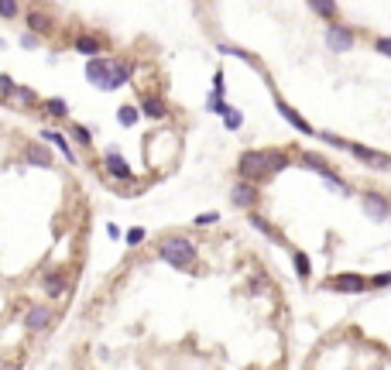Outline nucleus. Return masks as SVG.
Masks as SVG:
<instances>
[{
  "label": "nucleus",
  "instance_id": "obj_1",
  "mask_svg": "<svg viewBox=\"0 0 391 370\" xmlns=\"http://www.w3.org/2000/svg\"><path fill=\"white\" fill-rule=\"evenodd\" d=\"M158 254H161V261H168L176 271H186V268H193L196 264V244L193 240H186V236H172V240H161L158 244Z\"/></svg>",
  "mask_w": 391,
  "mask_h": 370
},
{
  "label": "nucleus",
  "instance_id": "obj_2",
  "mask_svg": "<svg viewBox=\"0 0 391 370\" xmlns=\"http://www.w3.org/2000/svg\"><path fill=\"white\" fill-rule=\"evenodd\" d=\"M237 172H240V178H251V182H261L264 175H272L268 151H244L240 161H237Z\"/></svg>",
  "mask_w": 391,
  "mask_h": 370
},
{
  "label": "nucleus",
  "instance_id": "obj_3",
  "mask_svg": "<svg viewBox=\"0 0 391 370\" xmlns=\"http://www.w3.org/2000/svg\"><path fill=\"white\" fill-rule=\"evenodd\" d=\"M257 199H261L257 182H251V178H240V182H234V189H230V202H234L237 210H255Z\"/></svg>",
  "mask_w": 391,
  "mask_h": 370
},
{
  "label": "nucleus",
  "instance_id": "obj_4",
  "mask_svg": "<svg viewBox=\"0 0 391 370\" xmlns=\"http://www.w3.org/2000/svg\"><path fill=\"white\" fill-rule=\"evenodd\" d=\"M52 319H55V312L48 309V305H31V309L24 312V330L28 332H45L52 326Z\"/></svg>",
  "mask_w": 391,
  "mask_h": 370
},
{
  "label": "nucleus",
  "instance_id": "obj_5",
  "mask_svg": "<svg viewBox=\"0 0 391 370\" xmlns=\"http://www.w3.org/2000/svg\"><path fill=\"white\" fill-rule=\"evenodd\" d=\"M326 48L336 52V55L350 52L353 48V31H347L343 24H330V28H326Z\"/></svg>",
  "mask_w": 391,
  "mask_h": 370
},
{
  "label": "nucleus",
  "instance_id": "obj_6",
  "mask_svg": "<svg viewBox=\"0 0 391 370\" xmlns=\"http://www.w3.org/2000/svg\"><path fill=\"white\" fill-rule=\"evenodd\" d=\"M360 202H364V213L371 216L374 223H385V219L391 216V202H388V199H385L381 192H368L364 199H360Z\"/></svg>",
  "mask_w": 391,
  "mask_h": 370
},
{
  "label": "nucleus",
  "instance_id": "obj_7",
  "mask_svg": "<svg viewBox=\"0 0 391 370\" xmlns=\"http://www.w3.org/2000/svg\"><path fill=\"white\" fill-rule=\"evenodd\" d=\"M24 24H28V31H35V35H41V38L55 31V18H52L48 11H38V7L24 14Z\"/></svg>",
  "mask_w": 391,
  "mask_h": 370
},
{
  "label": "nucleus",
  "instance_id": "obj_8",
  "mask_svg": "<svg viewBox=\"0 0 391 370\" xmlns=\"http://www.w3.org/2000/svg\"><path fill=\"white\" fill-rule=\"evenodd\" d=\"M41 141H45V144H55V148L62 151V158H65L69 165H76V151H73V144L65 141V134H62V131H55V127H45V131H41Z\"/></svg>",
  "mask_w": 391,
  "mask_h": 370
},
{
  "label": "nucleus",
  "instance_id": "obj_9",
  "mask_svg": "<svg viewBox=\"0 0 391 370\" xmlns=\"http://www.w3.org/2000/svg\"><path fill=\"white\" fill-rule=\"evenodd\" d=\"M107 76H110V62L100 59V55H90V62H86V79L103 89V86H107Z\"/></svg>",
  "mask_w": 391,
  "mask_h": 370
},
{
  "label": "nucleus",
  "instance_id": "obj_10",
  "mask_svg": "<svg viewBox=\"0 0 391 370\" xmlns=\"http://www.w3.org/2000/svg\"><path fill=\"white\" fill-rule=\"evenodd\" d=\"M350 155L360 158L364 165H371V168H391V158L381 155V151H371V148H364V144H350Z\"/></svg>",
  "mask_w": 391,
  "mask_h": 370
},
{
  "label": "nucleus",
  "instance_id": "obj_11",
  "mask_svg": "<svg viewBox=\"0 0 391 370\" xmlns=\"http://www.w3.org/2000/svg\"><path fill=\"white\" fill-rule=\"evenodd\" d=\"M103 168H107V172H110L114 178H120V182H131V178H134L131 165H127V161H124V158H120L117 151H110V155L103 158Z\"/></svg>",
  "mask_w": 391,
  "mask_h": 370
},
{
  "label": "nucleus",
  "instance_id": "obj_12",
  "mask_svg": "<svg viewBox=\"0 0 391 370\" xmlns=\"http://www.w3.org/2000/svg\"><path fill=\"white\" fill-rule=\"evenodd\" d=\"M330 288H336V292H368V281L360 274H336L330 281Z\"/></svg>",
  "mask_w": 391,
  "mask_h": 370
},
{
  "label": "nucleus",
  "instance_id": "obj_13",
  "mask_svg": "<svg viewBox=\"0 0 391 370\" xmlns=\"http://www.w3.org/2000/svg\"><path fill=\"white\" fill-rule=\"evenodd\" d=\"M127 79H131V65H124V62H110V76H107V86H103V89H120Z\"/></svg>",
  "mask_w": 391,
  "mask_h": 370
},
{
  "label": "nucleus",
  "instance_id": "obj_14",
  "mask_svg": "<svg viewBox=\"0 0 391 370\" xmlns=\"http://www.w3.org/2000/svg\"><path fill=\"white\" fill-rule=\"evenodd\" d=\"M278 114H282V117L289 120V124H292L295 131H299V134H316L313 127H309V124H306V120L299 117V114H295L292 107H289V103H285V99H278Z\"/></svg>",
  "mask_w": 391,
  "mask_h": 370
},
{
  "label": "nucleus",
  "instance_id": "obj_15",
  "mask_svg": "<svg viewBox=\"0 0 391 370\" xmlns=\"http://www.w3.org/2000/svg\"><path fill=\"white\" fill-rule=\"evenodd\" d=\"M24 161L35 165V168H48V165H52V155H48L41 144H28V148H24Z\"/></svg>",
  "mask_w": 391,
  "mask_h": 370
},
{
  "label": "nucleus",
  "instance_id": "obj_16",
  "mask_svg": "<svg viewBox=\"0 0 391 370\" xmlns=\"http://www.w3.org/2000/svg\"><path fill=\"white\" fill-rule=\"evenodd\" d=\"M73 52H79V55H100L103 52V45H100V38H93V35H79L76 41H73Z\"/></svg>",
  "mask_w": 391,
  "mask_h": 370
},
{
  "label": "nucleus",
  "instance_id": "obj_17",
  "mask_svg": "<svg viewBox=\"0 0 391 370\" xmlns=\"http://www.w3.org/2000/svg\"><path fill=\"white\" fill-rule=\"evenodd\" d=\"M41 110L48 114V117H55V120H65L69 117V103L65 99H59V97H52V99H45V103H38Z\"/></svg>",
  "mask_w": 391,
  "mask_h": 370
},
{
  "label": "nucleus",
  "instance_id": "obj_18",
  "mask_svg": "<svg viewBox=\"0 0 391 370\" xmlns=\"http://www.w3.org/2000/svg\"><path fill=\"white\" fill-rule=\"evenodd\" d=\"M41 285H45V295H48V298H59V295L65 292V274H62V271L45 274V281H41Z\"/></svg>",
  "mask_w": 391,
  "mask_h": 370
},
{
  "label": "nucleus",
  "instance_id": "obj_19",
  "mask_svg": "<svg viewBox=\"0 0 391 370\" xmlns=\"http://www.w3.org/2000/svg\"><path fill=\"white\" fill-rule=\"evenodd\" d=\"M141 114H144V117H148V120H161V117H165V114H168V107H165L161 99L148 97V99H144V103H141Z\"/></svg>",
  "mask_w": 391,
  "mask_h": 370
},
{
  "label": "nucleus",
  "instance_id": "obj_20",
  "mask_svg": "<svg viewBox=\"0 0 391 370\" xmlns=\"http://www.w3.org/2000/svg\"><path fill=\"white\" fill-rule=\"evenodd\" d=\"M309 7H313L319 18H326V21L336 18V0H309Z\"/></svg>",
  "mask_w": 391,
  "mask_h": 370
},
{
  "label": "nucleus",
  "instance_id": "obj_21",
  "mask_svg": "<svg viewBox=\"0 0 391 370\" xmlns=\"http://www.w3.org/2000/svg\"><path fill=\"white\" fill-rule=\"evenodd\" d=\"M11 99H18L21 107H38V93L28 89V86H14V97Z\"/></svg>",
  "mask_w": 391,
  "mask_h": 370
},
{
  "label": "nucleus",
  "instance_id": "obj_22",
  "mask_svg": "<svg viewBox=\"0 0 391 370\" xmlns=\"http://www.w3.org/2000/svg\"><path fill=\"white\" fill-rule=\"evenodd\" d=\"M21 18V0H0V21H18Z\"/></svg>",
  "mask_w": 391,
  "mask_h": 370
},
{
  "label": "nucleus",
  "instance_id": "obj_23",
  "mask_svg": "<svg viewBox=\"0 0 391 370\" xmlns=\"http://www.w3.org/2000/svg\"><path fill=\"white\" fill-rule=\"evenodd\" d=\"M69 134H73V141H76V144H82V148H90V144H93L90 127H82V124H73V127H69Z\"/></svg>",
  "mask_w": 391,
  "mask_h": 370
},
{
  "label": "nucleus",
  "instance_id": "obj_24",
  "mask_svg": "<svg viewBox=\"0 0 391 370\" xmlns=\"http://www.w3.org/2000/svg\"><path fill=\"white\" fill-rule=\"evenodd\" d=\"M295 274H299L302 281H306V278L313 274V264H309V257H306V254H302V251L295 254Z\"/></svg>",
  "mask_w": 391,
  "mask_h": 370
},
{
  "label": "nucleus",
  "instance_id": "obj_25",
  "mask_svg": "<svg viewBox=\"0 0 391 370\" xmlns=\"http://www.w3.org/2000/svg\"><path fill=\"white\" fill-rule=\"evenodd\" d=\"M14 86H18L14 79L7 76V72H0V99H11V97H14Z\"/></svg>",
  "mask_w": 391,
  "mask_h": 370
},
{
  "label": "nucleus",
  "instance_id": "obj_26",
  "mask_svg": "<svg viewBox=\"0 0 391 370\" xmlns=\"http://www.w3.org/2000/svg\"><path fill=\"white\" fill-rule=\"evenodd\" d=\"M268 165H272V172H282V168H289V155H282V151H268Z\"/></svg>",
  "mask_w": 391,
  "mask_h": 370
},
{
  "label": "nucleus",
  "instance_id": "obj_27",
  "mask_svg": "<svg viewBox=\"0 0 391 370\" xmlns=\"http://www.w3.org/2000/svg\"><path fill=\"white\" fill-rule=\"evenodd\" d=\"M18 45H21V48H38V45H41V35H35V31H24V35L18 38Z\"/></svg>",
  "mask_w": 391,
  "mask_h": 370
},
{
  "label": "nucleus",
  "instance_id": "obj_28",
  "mask_svg": "<svg viewBox=\"0 0 391 370\" xmlns=\"http://www.w3.org/2000/svg\"><path fill=\"white\" fill-rule=\"evenodd\" d=\"M117 120L124 124V127H131V124L137 120V110H134V107H120V110H117Z\"/></svg>",
  "mask_w": 391,
  "mask_h": 370
},
{
  "label": "nucleus",
  "instance_id": "obj_29",
  "mask_svg": "<svg viewBox=\"0 0 391 370\" xmlns=\"http://www.w3.org/2000/svg\"><path fill=\"white\" fill-rule=\"evenodd\" d=\"M141 240H144V230H141V227H134V230H127V247H137Z\"/></svg>",
  "mask_w": 391,
  "mask_h": 370
},
{
  "label": "nucleus",
  "instance_id": "obj_30",
  "mask_svg": "<svg viewBox=\"0 0 391 370\" xmlns=\"http://www.w3.org/2000/svg\"><path fill=\"white\" fill-rule=\"evenodd\" d=\"M374 52H381V55L391 59V38H374Z\"/></svg>",
  "mask_w": 391,
  "mask_h": 370
},
{
  "label": "nucleus",
  "instance_id": "obj_31",
  "mask_svg": "<svg viewBox=\"0 0 391 370\" xmlns=\"http://www.w3.org/2000/svg\"><path fill=\"white\" fill-rule=\"evenodd\" d=\"M240 114H237V110H227V114H223V124H227V127H240Z\"/></svg>",
  "mask_w": 391,
  "mask_h": 370
},
{
  "label": "nucleus",
  "instance_id": "obj_32",
  "mask_svg": "<svg viewBox=\"0 0 391 370\" xmlns=\"http://www.w3.org/2000/svg\"><path fill=\"white\" fill-rule=\"evenodd\" d=\"M216 219H220V213H203V216H196V223H199V227H213Z\"/></svg>",
  "mask_w": 391,
  "mask_h": 370
},
{
  "label": "nucleus",
  "instance_id": "obj_33",
  "mask_svg": "<svg viewBox=\"0 0 391 370\" xmlns=\"http://www.w3.org/2000/svg\"><path fill=\"white\" fill-rule=\"evenodd\" d=\"M371 285H374V288H385V285H391V271H388V274H377Z\"/></svg>",
  "mask_w": 391,
  "mask_h": 370
},
{
  "label": "nucleus",
  "instance_id": "obj_34",
  "mask_svg": "<svg viewBox=\"0 0 391 370\" xmlns=\"http://www.w3.org/2000/svg\"><path fill=\"white\" fill-rule=\"evenodd\" d=\"M251 223H255V227L261 230V234H272V227H268V223H264L261 216H251Z\"/></svg>",
  "mask_w": 391,
  "mask_h": 370
}]
</instances>
